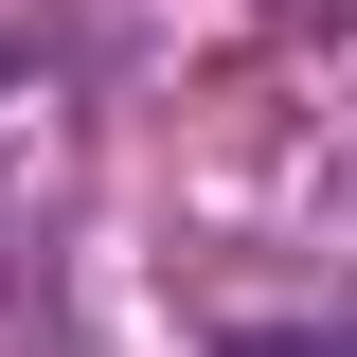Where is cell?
Wrapping results in <instances>:
<instances>
[{"instance_id": "6da1fadb", "label": "cell", "mask_w": 357, "mask_h": 357, "mask_svg": "<svg viewBox=\"0 0 357 357\" xmlns=\"http://www.w3.org/2000/svg\"><path fill=\"white\" fill-rule=\"evenodd\" d=\"M250 357H357V321H321V340H250Z\"/></svg>"}]
</instances>
